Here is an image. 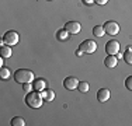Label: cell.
Listing matches in <instances>:
<instances>
[{
    "mask_svg": "<svg viewBox=\"0 0 132 126\" xmlns=\"http://www.w3.org/2000/svg\"><path fill=\"white\" fill-rule=\"evenodd\" d=\"M69 35H70V34H69L65 28H63V30H59L58 32H56V38H58V41H66L69 38Z\"/></svg>",
    "mask_w": 132,
    "mask_h": 126,
    "instance_id": "obj_15",
    "label": "cell"
},
{
    "mask_svg": "<svg viewBox=\"0 0 132 126\" xmlns=\"http://www.w3.org/2000/svg\"><path fill=\"white\" fill-rule=\"evenodd\" d=\"M77 90H79L80 93H87V91H89V83H87V81H80Z\"/></svg>",
    "mask_w": 132,
    "mask_h": 126,
    "instance_id": "obj_19",
    "label": "cell"
},
{
    "mask_svg": "<svg viewBox=\"0 0 132 126\" xmlns=\"http://www.w3.org/2000/svg\"><path fill=\"white\" fill-rule=\"evenodd\" d=\"M65 30L68 31L69 34H79L80 30H81V25L80 23H77V21H69V23L65 24Z\"/></svg>",
    "mask_w": 132,
    "mask_h": 126,
    "instance_id": "obj_8",
    "label": "cell"
},
{
    "mask_svg": "<svg viewBox=\"0 0 132 126\" xmlns=\"http://www.w3.org/2000/svg\"><path fill=\"white\" fill-rule=\"evenodd\" d=\"M23 88H24V91H26V93H31V90H34V87H32V84H31V83L23 84Z\"/></svg>",
    "mask_w": 132,
    "mask_h": 126,
    "instance_id": "obj_21",
    "label": "cell"
},
{
    "mask_svg": "<svg viewBox=\"0 0 132 126\" xmlns=\"http://www.w3.org/2000/svg\"><path fill=\"white\" fill-rule=\"evenodd\" d=\"M117 63H118V59H117V56H114V55H108L104 60L105 67H110V69L117 67Z\"/></svg>",
    "mask_w": 132,
    "mask_h": 126,
    "instance_id": "obj_10",
    "label": "cell"
},
{
    "mask_svg": "<svg viewBox=\"0 0 132 126\" xmlns=\"http://www.w3.org/2000/svg\"><path fill=\"white\" fill-rule=\"evenodd\" d=\"M81 2H83V4L90 6V4H93V3H94V0H81Z\"/></svg>",
    "mask_w": 132,
    "mask_h": 126,
    "instance_id": "obj_23",
    "label": "cell"
},
{
    "mask_svg": "<svg viewBox=\"0 0 132 126\" xmlns=\"http://www.w3.org/2000/svg\"><path fill=\"white\" fill-rule=\"evenodd\" d=\"M0 78H2V80H9V78H10V70H9L7 67L0 69Z\"/></svg>",
    "mask_w": 132,
    "mask_h": 126,
    "instance_id": "obj_17",
    "label": "cell"
},
{
    "mask_svg": "<svg viewBox=\"0 0 132 126\" xmlns=\"http://www.w3.org/2000/svg\"><path fill=\"white\" fill-rule=\"evenodd\" d=\"M44 95L41 94V91H31V93H27V97H26V104L30 108H34V109H38L42 106V102H44Z\"/></svg>",
    "mask_w": 132,
    "mask_h": 126,
    "instance_id": "obj_1",
    "label": "cell"
},
{
    "mask_svg": "<svg viewBox=\"0 0 132 126\" xmlns=\"http://www.w3.org/2000/svg\"><path fill=\"white\" fill-rule=\"evenodd\" d=\"M83 55H84V53L81 52L80 49H77V50H76V56H83Z\"/></svg>",
    "mask_w": 132,
    "mask_h": 126,
    "instance_id": "obj_24",
    "label": "cell"
},
{
    "mask_svg": "<svg viewBox=\"0 0 132 126\" xmlns=\"http://www.w3.org/2000/svg\"><path fill=\"white\" fill-rule=\"evenodd\" d=\"M42 95H44V100L45 101H53V98H55V93H53L52 90H45L42 91Z\"/></svg>",
    "mask_w": 132,
    "mask_h": 126,
    "instance_id": "obj_16",
    "label": "cell"
},
{
    "mask_svg": "<svg viewBox=\"0 0 132 126\" xmlns=\"http://www.w3.org/2000/svg\"><path fill=\"white\" fill-rule=\"evenodd\" d=\"M79 49L81 50L83 53H94L97 50V43L94 42L93 39H86L80 43Z\"/></svg>",
    "mask_w": 132,
    "mask_h": 126,
    "instance_id": "obj_4",
    "label": "cell"
},
{
    "mask_svg": "<svg viewBox=\"0 0 132 126\" xmlns=\"http://www.w3.org/2000/svg\"><path fill=\"white\" fill-rule=\"evenodd\" d=\"M107 2H108V0H94V3H97V4H100V6H104Z\"/></svg>",
    "mask_w": 132,
    "mask_h": 126,
    "instance_id": "obj_22",
    "label": "cell"
},
{
    "mask_svg": "<svg viewBox=\"0 0 132 126\" xmlns=\"http://www.w3.org/2000/svg\"><path fill=\"white\" fill-rule=\"evenodd\" d=\"M14 80L20 84H26V83H32L35 80V77H34L32 71L28 70V69H18L14 73Z\"/></svg>",
    "mask_w": 132,
    "mask_h": 126,
    "instance_id": "obj_2",
    "label": "cell"
},
{
    "mask_svg": "<svg viewBox=\"0 0 132 126\" xmlns=\"http://www.w3.org/2000/svg\"><path fill=\"white\" fill-rule=\"evenodd\" d=\"M11 125H13V126H24V125H26V122H24L23 118H20V116H15V118L11 119Z\"/></svg>",
    "mask_w": 132,
    "mask_h": 126,
    "instance_id": "obj_18",
    "label": "cell"
},
{
    "mask_svg": "<svg viewBox=\"0 0 132 126\" xmlns=\"http://www.w3.org/2000/svg\"><path fill=\"white\" fill-rule=\"evenodd\" d=\"M3 41H4L6 45L14 46L20 42V35H18L15 31H7V32L4 34V37H3Z\"/></svg>",
    "mask_w": 132,
    "mask_h": 126,
    "instance_id": "obj_3",
    "label": "cell"
},
{
    "mask_svg": "<svg viewBox=\"0 0 132 126\" xmlns=\"http://www.w3.org/2000/svg\"><path fill=\"white\" fill-rule=\"evenodd\" d=\"M122 58H124V60L128 63V65H132V48L131 46H128L127 50L124 52V55H122Z\"/></svg>",
    "mask_w": 132,
    "mask_h": 126,
    "instance_id": "obj_14",
    "label": "cell"
},
{
    "mask_svg": "<svg viewBox=\"0 0 132 126\" xmlns=\"http://www.w3.org/2000/svg\"><path fill=\"white\" fill-rule=\"evenodd\" d=\"M105 52H107V55L117 56L119 53V43L117 41H108V42L105 43Z\"/></svg>",
    "mask_w": 132,
    "mask_h": 126,
    "instance_id": "obj_6",
    "label": "cell"
},
{
    "mask_svg": "<svg viewBox=\"0 0 132 126\" xmlns=\"http://www.w3.org/2000/svg\"><path fill=\"white\" fill-rule=\"evenodd\" d=\"M93 35H94V37H98V38L104 37V35H105L104 27H103V25H96V27L93 28Z\"/></svg>",
    "mask_w": 132,
    "mask_h": 126,
    "instance_id": "obj_13",
    "label": "cell"
},
{
    "mask_svg": "<svg viewBox=\"0 0 132 126\" xmlns=\"http://www.w3.org/2000/svg\"><path fill=\"white\" fill-rule=\"evenodd\" d=\"M110 95H111V93H110L108 88H101V90L97 91V100L100 102H107L110 100Z\"/></svg>",
    "mask_w": 132,
    "mask_h": 126,
    "instance_id": "obj_9",
    "label": "cell"
},
{
    "mask_svg": "<svg viewBox=\"0 0 132 126\" xmlns=\"http://www.w3.org/2000/svg\"><path fill=\"white\" fill-rule=\"evenodd\" d=\"M32 87L35 91H42L46 88V81L44 78H37V80L32 81Z\"/></svg>",
    "mask_w": 132,
    "mask_h": 126,
    "instance_id": "obj_11",
    "label": "cell"
},
{
    "mask_svg": "<svg viewBox=\"0 0 132 126\" xmlns=\"http://www.w3.org/2000/svg\"><path fill=\"white\" fill-rule=\"evenodd\" d=\"M103 27H104L105 34H108V35H117L119 32V25L115 21H107Z\"/></svg>",
    "mask_w": 132,
    "mask_h": 126,
    "instance_id": "obj_5",
    "label": "cell"
},
{
    "mask_svg": "<svg viewBox=\"0 0 132 126\" xmlns=\"http://www.w3.org/2000/svg\"><path fill=\"white\" fill-rule=\"evenodd\" d=\"M125 87H127V90L132 91V76H129V77L125 80Z\"/></svg>",
    "mask_w": 132,
    "mask_h": 126,
    "instance_id": "obj_20",
    "label": "cell"
},
{
    "mask_svg": "<svg viewBox=\"0 0 132 126\" xmlns=\"http://www.w3.org/2000/svg\"><path fill=\"white\" fill-rule=\"evenodd\" d=\"M79 83L80 81L77 80L76 77H73V76H69V77H66L63 80V87L66 90H76L77 87H79Z\"/></svg>",
    "mask_w": 132,
    "mask_h": 126,
    "instance_id": "obj_7",
    "label": "cell"
},
{
    "mask_svg": "<svg viewBox=\"0 0 132 126\" xmlns=\"http://www.w3.org/2000/svg\"><path fill=\"white\" fill-rule=\"evenodd\" d=\"M13 55V52H11V48L9 45H2V48H0V56L2 58H10V56Z\"/></svg>",
    "mask_w": 132,
    "mask_h": 126,
    "instance_id": "obj_12",
    "label": "cell"
}]
</instances>
